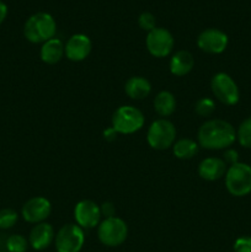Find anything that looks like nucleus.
Here are the masks:
<instances>
[{"mask_svg":"<svg viewBox=\"0 0 251 252\" xmlns=\"http://www.w3.org/2000/svg\"><path fill=\"white\" fill-rule=\"evenodd\" d=\"M199 147L207 150L228 149L236 140V130L224 120L206 121L197 133Z\"/></svg>","mask_w":251,"mask_h":252,"instance_id":"1","label":"nucleus"},{"mask_svg":"<svg viewBox=\"0 0 251 252\" xmlns=\"http://www.w3.org/2000/svg\"><path fill=\"white\" fill-rule=\"evenodd\" d=\"M56 32V20L48 12H37L30 16L25 22V38L31 43H44L54 38Z\"/></svg>","mask_w":251,"mask_h":252,"instance_id":"2","label":"nucleus"},{"mask_svg":"<svg viewBox=\"0 0 251 252\" xmlns=\"http://www.w3.org/2000/svg\"><path fill=\"white\" fill-rule=\"evenodd\" d=\"M144 122L142 111L130 105L121 106L112 115V128L117 134H133L142 129Z\"/></svg>","mask_w":251,"mask_h":252,"instance_id":"3","label":"nucleus"},{"mask_svg":"<svg viewBox=\"0 0 251 252\" xmlns=\"http://www.w3.org/2000/svg\"><path fill=\"white\" fill-rule=\"evenodd\" d=\"M225 187L234 197H244L251 193V166L238 162L228 167L225 174Z\"/></svg>","mask_w":251,"mask_h":252,"instance_id":"4","label":"nucleus"},{"mask_svg":"<svg viewBox=\"0 0 251 252\" xmlns=\"http://www.w3.org/2000/svg\"><path fill=\"white\" fill-rule=\"evenodd\" d=\"M128 236V226L118 217L105 218L97 226V238L101 244L108 248L122 245Z\"/></svg>","mask_w":251,"mask_h":252,"instance_id":"5","label":"nucleus"},{"mask_svg":"<svg viewBox=\"0 0 251 252\" xmlns=\"http://www.w3.org/2000/svg\"><path fill=\"white\" fill-rule=\"evenodd\" d=\"M175 139H176V128L166 118L154 121L148 129V144L155 150H166L172 148Z\"/></svg>","mask_w":251,"mask_h":252,"instance_id":"6","label":"nucleus"},{"mask_svg":"<svg viewBox=\"0 0 251 252\" xmlns=\"http://www.w3.org/2000/svg\"><path fill=\"white\" fill-rule=\"evenodd\" d=\"M211 90L217 100L226 106H234L239 102L240 91L229 74L217 73L211 80Z\"/></svg>","mask_w":251,"mask_h":252,"instance_id":"7","label":"nucleus"},{"mask_svg":"<svg viewBox=\"0 0 251 252\" xmlns=\"http://www.w3.org/2000/svg\"><path fill=\"white\" fill-rule=\"evenodd\" d=\"M85 243V234L78 224H65L54 238L57 252H80Z\"/></svg>","mask_w":251,"mask_h":252,"instance_id":"8","label":"nucleus"},{"mask_svg":"<svg viewBox=\"0 0 251 252\" xmlns=\"http://www.w3.org/2000/svg\"><path fill=\"white\" fill-rule=\"evenodd\" d=\"M147 49L155 58H165L169 56L174 48L175 39L171 32L164 27H155L148 32L145 38Z\"/></svg>","mask_w":251,"mask_h":252,"instance_id":"9","label":"nucleus"},{"mask_svg":"<svg viewBox=\"0 0 251 252\" xmlns=\"http://www.w3.org/2000/svg\"><path fill=\"white\" fill-rule=\"evenodd\" d=\"M101 208L91 199L78 202L74 208V219L81 229H93L98 226L101 220Z\"/></svg>","mask_w":251,"mask_h":252,"instance_id":"10","label":"nucleus"},{"mask_svg":"<svg viewBox=\"0 0 251 252\" xmlns=\"http://www.w3.org/2000/svg\"><path fill=\"white\" fill-rule=\"evenodd\" d=\"M52 212V204L47 198L41 196L32 197L22 206L21 214L25 221L31 224L43 223Z\"/></svg>","mask_w":251,"mask_h":252,"instance_id":"11","label":"nucleus"},{"mask_svg":"<svg viewBox=\"0 0 251 252\" xmlns=\"http://www.w3.org/2000/svg\"><path fill=\"white\" fill-rule=\"evenodd\" d=\"M229 38L226 33L218 29H207L199 33L197 46L208 54H220L226 49Z\"/></svg>","mask_w":251,"mask_h":252,"instance_id":"12","label":"nucleus"},{"mask_svg":"<svg viewBox=\"0 0 251 252\" xmlns=\"http://www.w3.org/2000/svg\"><path fill=\"white\" fill-rule=\"evenodd\" d=\"M93 49L91 39L86 34H73L64 44L65 57L71 62H83L89 57Z\"/></svg>","mask_w":251,"mask_h":252,"instance_id":"13","label":"nucleus"},{"mask_svg":"<svg viewBox=\"0 0 251 252\" xmlns=\"http://www.w3.org/2000/svg\"><path fill=\"white\" fill-rule=\"evenodd\" d=\"M54 229L48 223H38L31 229L29 235V244L36 251L46 250L54 241Z\"/></svg>","mask_w":251,"mask_h":252,"instance_id":"14","label":"nucleus"},{"mask_svg":"<svg viewBox=\"0 0 251 252\" xmlns=\"http://www.w3.org/2000/svg\"><path fill=\"white\" fill-rule=\"evenodd\" d=\"M228 165L220 158H206L198 165V175L206 181H217L225 176Z\"/></svg>","mask_w":251,"mask_h":252,"instance_id":"15","label":"nucleus"},{"mask_svg":"<svg viewBox=\"0 0 251 252\" xmlns=\"http://www.w3.org/2000/svg\"><path fill=\"white\" fill-rule=\"evenodd\" d=\"M125 91L132 100H143L152 93V84L143 76H132L126 81Z\"/></svg>","mask_w":251,"mask_h":252,"instance_id":"16","label":"nucleus"},{"mask_svg":"<svg viewBox=\"0 0 251 252\" xmlns=\"http://www.w3.org/2000/svg\"><path fill=\"white\" fill-rule=\"evenodd\" d=\"M194 58L188 51H179L170 59V71L175 76H185L193 69Z\"/></svg>","mask_w":251,"mask_h":252,"instance_id":"17","label":"nucleus"},{"mask_svg":"<svg viewBox=\"0 0 251 252\" xmlns=\"http://www.w3.org/2000/svg\"><path fill=\"white\" fill-rule=\"evenodd\" d=\"M41 59L46 64H57L62 61L65 53H64V43L59 38H52L44 42L41 47Z\"/></svg>","mask_w":251,"mask_h":252,"instance_id":"18","label":"nucleus"},{"mask_svg":"<svg viewBox=\"0 0 251 252\" xmlns=\"http://www.w3.org/2000/svg\"><path fill=\"white\" fill-rule=\"evenodd\" d=\"M154 110L161 117H169L176 110V98L170 91H160L154 98Z\"/></svg>","mask_w":251,"mask_h":252,"instance_id":"19","label":"nucleus"},{"mask_svg":"<svg viewBox=\"0 0 251 252\" xmlns=\"http://www.w3.org/2000/svg\"><path fill=\"white\" fill-rule=\"evenodd\" d=\"M199 150L198 143L194 142L189 138H182V139L176 140L172 145V153L177 159L189 160L197 155Z\"/></svg>","mask_w":251,"mask_h":252,"instance_id":"20","label":"nucleus"},{"mask_svg":"<svg viewBox=\"0 0 251 252\" xmlns=\"http://www.w3.org/2000/svg\"><path fill=\"white\" fill-rule=\"evenodd\" d=\"M236 139L241 147L251 149V117H248L241 122L236 130Z\"/></svg>","mask_w":251,"mask_h":252,"instance_id":"21","label":"nucleus"},{"mask_svg":"<svg viewBox=\"0 0 251 252\" xmlns=\"http://www.w3.org/2000/svg\"><path fill=\"white\" fill-rule=\"evenodd\" d=\"M29 240L24 235L12 234L6 240V251L9 252H26L29 249Z\"/></svg>","mask_w":251,"mask_h":252,"instance_id":"22","label":"nucleus"},{"mask_svg":"<svg viewBox=\"0 0 251 252\" xmlns=\"http://www.w3.org/2000/svg\"><path fill=\"white\" fill-rule=\"evenodd\" d=\"M19 220V214L16 211L11 208H4L0 211V229L7 230L15 226Z\"/></svg>","mask_w":251,"mask_h":252,"instance_id":"23","label":"nucleus"},{"mask_svg":"<svg viewBox=\"0 0 251 252\" xmlns=\"http://www.w3.org/2000/svg\"><path fill=\"white\" fill-rule=\"evenodd\" d=\"M216 111V102L209 97H202L194 103V112L201 117H209Z\"/></svg>","mask_w":251,"mask_h":252,"instance_id":"24","label":"nucleus"},{"mask_svg":"<svg viewBox=\"0 0 251 252\" xmlns=\"http://www.w3.org/2000/svg\"><path fill=\"white\" fill-rule=\"evenodd\" d=\"M138 25L142 30L150 32L157 27V20H155V16L152 12H143V14H140L139 19H138Z\"/></svg>","mask_w":251,"mask_h":252,"instance_id":"25","label":"nucleus"},{"mask_svg":"<svg viewBox=\"0 0 251 252\" xmlns=\"http://www.w3.org/2000/svg\"><path fill=\"white\" fill-rule=\"evenodd\" d=\"M234 252H251V236H240L234 243Z\"/></svg>","mask_w":251,"mask_h":252,"instance_id":"26","label":"nucleus"},{"mask_svg":"<svg viewBox=\"0 0 251 252\" xmlns=\"http://www.w3.org/2000/svg\"><path fill=\"white\" fill-rule=\"evenodd\" d=\"M223 160L225 161L226 165H229V166H231V165H234V164H238L239 153L236 152L235 149H230V148H228V149L224 152Z\"/></svg>","mask_w":251,"mask_h":252,"instance_id":"27","label":"nucleus"},{"mask_svg":"<svg viewBox=\"0 0 251 252\" xmlns=\"http://www.w3.org/2000/svg\"><path fill=\"white\" fill-rule=\"evenodd\" d=\"M100 208H101V214H102V216H105L106 218L115 217L116 208H115V206H113V203H111V202H105V203H103Z\"/></svg>","mask_w":251,"mask_h":252,"instance_id":"28","label":"nucleus"},{"mask_svg":"<svg viewBox=\"0 0 251 252\" xmlns=\"http://www.w3.org/2000/svg\"><path fill=\"white\" fill-rule=\"evenodd\" d=\"M103 135H105L106 140H115L116 138H117V132H116V130L111 127V128H108V129L105 130Z\"/></svg>","mask_w":251,"mask_h":252,"instance_id":"29","label":"nucleus"},{"mask_svg":"<svg viewBox=\"0 0 251 252\" xmlns=\"http://www.w3.org/2000/svg\"><path fill=\"white\" fill-rule=\"evenodd\" d=\"M7 16V6L2 1H0V25L5 21Z\"/></svg>","mask_w":251,"mask_h":252,"instance_id":"30","label":"nucleus"},{"mask_svg":"<svg viewBox=\"0 0 251 252\" xmlns=\"http://www.w3.org/2000/svg\"><path fill=\"white\" fill-rule=\"evenodd\" d=\"M0 252H9V251H6V250H5V251H0Z\"/></svg>","mask_w":251,"mask_h":252,"instance_id":"31","label":"nucleus"}]
</instances>
